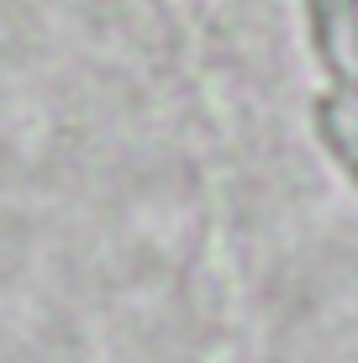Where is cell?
I'll list each match as a JSON object with an SVG mask.
<instances>
[{
	"label": "cell",
	"mask_w": 358,
	"mask_h": 363,
	"mask_svg": "<svg viewBox=\"0 0 358 363\" xmlns=\"http://www.w3.org/2000/svg\"><path fill=\"white\" fill-rule=\"evenodd\" d=\"M306 21L332 90L358 95V0H306Z\"/></svg>",
	"instance_id": "cell-1"
},
{
	"label": "cell",
	"mask_w": 358,
	"mask_h": 363,
	"mask_svg": "<svg viewBox=\"0 0 358 363\" xmlns=\"http://www.w3.org/2000/svg\"><path fill=\"white\" fill-rule=\"evenodd\" d=\"M316 127H322V143L332 147V158L358 184V95H342V90L322 95L316 100Z\"/></svg>",
	"instance_id": "cell-2"
}]
</instances>
